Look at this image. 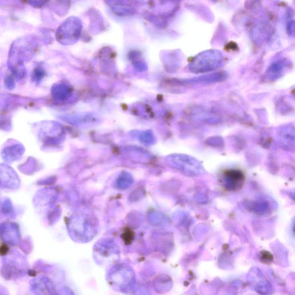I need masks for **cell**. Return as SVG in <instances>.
I'll list each match as a JSON object with an SVG mask.
<instances>
[{"label":"cell","mask_w":295,"mask_h":295,"mask_svg":"<svg viewBox=\"0 0 295 295\" xmlns=\"http://www.w3.org/2000/svg\"><path fill=\"white\" fill-rule=\"evenodd\" d=\"M222 57L216 53H208L195 58L190 66V71L194 74H202L213 71L221 66Z\"/></svg>","instance_id":"obj_1"},{"label":"cell","mask_w":295,"mask_h":295,"mask_svg":"<svg viewBox=\"0 0 295 295\" xmlns=\"http://www.w3.org/2000/svg\"><path fill=\"white\" fill-rule=\"evenodd\" d=\"M223 180L226 188L236 190L241 189L245 181L244 175L238 170H228L223 174Z\"/></svg>","instance_id":"obj_2"},{"label":"cell","mask_w":295,"mask_h":295,"mask_svg":"<svg viewBox=\"0 0 295 295\" xmlns=\"http://www.w3.org/2000/svg\"><path fill=\"white\" fill-rule=\"evenodd\" d=\"M281 138L282 142L287 146H293L294 145V128L293 127H286L283 128L281 132Z\"/></svg>","instance_id":"obj_3"},{"label":"cell","mask_w":295,"mask_h":295,"mask_svg":"<svg viewBox=\"0 0 295 295\" xmlns=\"http://www.w3.org/2000/svg\"><path fill=\"white\" fill-rule=\"evenodd\" d=\"M34 8H40L45 5L49 0H24Z\"/></svg>","instance_id":"obj_4"}]
</instances>
